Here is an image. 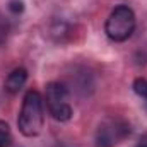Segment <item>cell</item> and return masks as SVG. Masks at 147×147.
I'll return each instance as SVG.
<instances>
[{
  "label": "cell",
  "instance_id": "6da1fadb",
  "mask_svg": "<svg viewBox=\"0 0 147 147\" xmlns=\"http://www.w3.org/2000/svg\"><path fill=\"white\" fill-rule=\"evenodd\" d=\"M45 123V108H43V96L38 91H28L22 99L21 113L17 118V127L22 135L36 137L43 130Z\"/></svg>",
  "mask_w": 147,
  "mask_h": 147
},
{
  "label": "cell",
  "instance_id": "7a4b0ae2",
  "mask_svg": "<svg viewBox=\"0 0 147 147\" xmlns=\"http://www.w3.org/2000/svg\"><path fill=\"white\" fill-rule=\"evenodd\" d=\"M135 29V14L128 5H118L111 10L106 19L105 31L111 41L121 43L132 36Z\"/></svg>",
  "mask_w": 147,
  "mask_h": 147
},
{
  "label": "cell",
  "instance_id": "3957f363",
  "mask_svg": "<svg viewBox=\"0 0 147 147\" xmlns=\"http://www.w3.org/2000/svg\"><path fill=\"white\" fill-rule=\"evenodd\" d=\"M46 106L50 115L57 121H69L72 118V106H70V92L62 82H50L45 92Z\"/></svg>",
  "mask_w": 147,
  "mask_h": 147
},
{
  "label": "cell",
  "instance_id": "277c9868",
  "mask_svg": "<svg viewBox=\"0 0 147 147\" xmlns=\"http://www.w3.org/2000/svg\"><path fill=\"white\" fill-rule=\"evenodd\" d=\"M130 134V127L127 121L120 118L105 120L96 132V147H115L120 140H123Z\"/></svg>",
  "mask_w": 147,
  "mask_h": 147
},
{
  "label": "cell",
  "instance_id": "5b68a950",
  "mask_svg": "<svg viewBox=\"0 0 147 147\" xmlns=\"http://www.w3.org/2000/svg\"><path fill=\"white\" fill-rule=\"evenodd\" d=\"M26 80H28V70L22 69V67H17L5 79V91L10 92V94H17L24 87Z\"/></svg>",
  "mask_w": 147,
  "mask_h": 147
},
{
  "label": "cell",
  "instance_id": "8992f818",
  "mask_svg": "<svg viewBox=\"0 0 147 147\" xmlns=\"http://www.w3.org/2000/svg\"><path fill=\"white\" fill-rule=\"evenodd\" d=\"M12 142V134H10V128L9 125L0 120V147H9Z\"/></svg>",
  "mask_w": 147,
  "mask_h": 147
},
{
  "label": "cell",
  "instance_id": "52a82bcc",
  "mask_svg": "<svg viewBox=\"0 0 147 147\" xmlns=\"http://www.w3.org/2000/svg\"><path fill=\"white\" fill-rule=\"evenodd\" d=\"M134 91H135L140 98L147 99V80L146 79H135V82H134Z\"/></svg>",
  "mask_w": 147,
  "mask_h": 147
},
{
  "label": "cell",
  "instance_id": "ba28073f",
  "mask_svg": "<svg viewBox=\"0 0 147 147\" xmlns=\"http://www.w3.org/2000/svg\"><path fill=\"white\" fill-rule=\"evenodd\" d=\"M9 10H10L12 14H21V12L24 10V3H22L21 0H12V2L9 3Z\"/></svg>",
  "mask_w": 147,
  "mask_h": 147
},
{
  "label": "cell",
  "instance_id": "9c48e42d",
  "mask_svg": "<svg viewBox=\"0 0 147 147\" xmlns=\"http://www.w3.org/2000/svg\"><path fill=\"white\" fill-rule=\"evenodd\" d=\"M135 147H147V134L146 135H142L140 139H139V142H137V146Z\"/></svg>",
  "mask_w": 147,
  "mask_h": 147
},
{
  "label": "cell",
  "instance_id": "30bf717a",
  "mask_svg": "<svg viewBox=\"0 0 147 147\" xmlns=\"http://www.w3.org/2000/svg\"><path fill=\"white\" fill-rule=\"evenodd\" d=\"M5 33H7V28L3 26V22L0 21V43L3 41V38H5Z\"/></svg>",
  "mask_w": 147,
  "mask_h": 147
}]
</instances>
